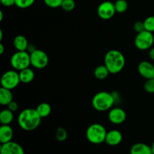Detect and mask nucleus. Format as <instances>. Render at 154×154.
I'll use <instances>...</instances> for the list:
<instances>
[{
  "label": "nucleus",
  "instance_id": "f257e3e1",
  "mask_svg": "<svg viewBox=\"0 0 154 154\" xmlns=\"http://www.w3.org/2000/svg\"><path fill=\"white\" fill-rule=\"evenodd\" d=\"M42 119L35 108H26L20 112L17 123L23 130L30 132L40 126Z\"/></svg>",
  "mask_w": 154,
  "mask_h": 154
},
{
  "label": "nucleus",
  "instance_id": "f03ea898",
  "mask_svg": "<svg viewBox=\"0 0 154 154\" xmlns=\"http://www.w3.org/2000/svg\"><path fill=\"white\" fill-rule=\"evenodd\" d=\"M104 64L108 68L110 73L116 75L124 69L126 59L121 51L118 50H110L105 54Z\"/></svg>",
  "mask_w": 154,
  "mask_h": 154
},
{
  "label": "nucleus",
  "instance_id": "7ed1b4c3",
  "mask_svg": "<svg viewBox=\"0 0 154 154\" xmlns=\"http://www.w3.org/2000/svg\"><path fill=\"white\" fill-rule=\"evenodd\" d=\"M116 103L114 94L107 91H101L96 93L92 99V106L96 111H107L114 107Z\"/></svg>",
  "mask_w": 154,
  "mask_h": 154
},
{
  "label": "nucleus",
  "instance_id": "20e7f679",
  "mask_svg": "<svg viewBox=\"0 0 154 154\" xmlns=\"http://www.w3.org/2000/svg\"><path fill=\"white\" fill-rule=\"evenodd\" d=\"M105 126L100 123H93L87 128L86 137L89 142L93 144H100L105 142L107 135Z\"/></svg>",
  "mask_w": 154,
  "mask_h": 154
},
{
  "label": "nucleus",
  "instance_id": "39448f33",
  "mask_svg": "<svg viewBox=\"0 0 154 154\" xmlns=\"http://www.w3.org/2000/svg\"><path fill=\"white\" fill-rule=\"evenodd\" d=\"M10 64L13 69L20 72L31 66L30 54L28 51H17L11 57Z\"/></svg>",
  "mask_w": 154,
  "mask_h": 154
},
{
  "label": "nucleus",
  "instance_id": "423d86ee",
  "mask_svg": "<svg viewBox=\"0 0 154 154\" xmlns=\"http://www.w3.org/2000/svg\"><path fill=\"white\" fill-rule=\"evenodd\" d=\"M134 43H135V48L140 51L150 50L154 44V36L153 33L147 30L137 33Z\"/></svg>",
  "mask_w": 154,
  "mask_h": 154
},
{
  "label": "nucleus",
  "instance_id": "0eeeda50",
  "mask_svg": "<svg viewBox=\"0 0 154 154\" xmlns=\"http://www.w3.org/2000/svg\"><path fill=\"white\" fill-rule=\"evenodd\" d=\"M1 87L8 90H14L20 84L19 72L14 70H8L1 77Z\"/></svg>",
  "mask_w": 154,
  "mask_h": 154
},
{
  "label": "nucleus",
  "instance_id": "6e6552de",
  "mask_svg": "<svg viewBox=\"0 0 154 154\" xmlns=\"http://www.w3.org/2000/svg\"><path fill=\"white\" fill-rule=\"evenodd\" d=\"M31 66L36 69H43L49 63V57L48 54L42 50L36 49L30 54Z\"/></svg>",
  "mask_w": 154,
  "mask_h": 154
},
{
  "label": "nucleus",
  "instance_id": "1a4fd4ad",
  "mask_svg": "<svg viewBox=\"0 0 154 154\" xmlns=\"http://www.w3.org/2000/svg\"><path fill=\"white\" fill-rule=\"evenodd\" d=\"M116 12L114 3L111 1L102 2L99 4L97 8V14L99 18L104 20L111 19L115 15Z\"/></svg>",
  "mask_w": 154,
  "mask_h": 154
},
{
  "label": "nucleus",
  "instance_id": "9d476101",
  "mask_svg": "<svg viewBox=\"0 0 154 154\" xmlns=\"http://www.w3.org/2000/svg\"><path fill=\"white\" fill-rule=\"evenodd\" d=\"M108 117L111 123L120 125L124 123L126 120V113L120 107H113L108 111Z\"/></svg>",
  "mask_w": 154,
  "mask_h": 154
},
{
  "label": "nucleus",
  "instance_id": "9b49d317",
  "mask_svg": "<svg viewBox=\"0 0 154 154\" xmlns=\"http://www.w3.org/2000/svg\"><path fill=\"white\" fill-rule=\"evenodd\" d=\"M0 154H25V152L20 144L11 141L2 144Z\"/></svg>",
  "mask_w": 154,
  "mask_h": 154
},
{
  "label": "nucleus",
  "instance_id": "f8f14e48",
  "mask_svg": "<svg viewBox=\"0 0 154 154\" xmlns=\"http://www.w3.org/2000/svg\"><path fill=\"white\" fill-rule=\"evenodd\" d=\"M138 72L144 79L154 78V65L149 61H141L138 66Z\"/></svg>",
  "mask_w": 154,
  "mask_h": 154
},
{
  "label": "nucleus",
  "instance_id": "ddd939ff",
  "mask_svg": "<svg viewBox=\"0 0 154 154\" xmlns=\"http://www.w3.org/2000/svg\"><path fill=\"white\" fill-rule=\"evenodd\" d=\"M123 141V135L120 131L117 129H111L107 132L105 141L107 144L110 146H117Z\"/></svg>",
  "mask_w": 154,
  "mask_h": 154
},
{
  "label": "nucleus",
  "instance_id": "4468645a",
  "mask_svg": "<svg viewBox=\"0 0 154 154\" xmlns=\"http://www.w3.org/2000/svg\"><path fill=\"white\" fill-rule=\"evenodd\" d=\"M14 130L10 125H2L0 127V142L1 144L12 141Z\"/></svg>",
  "mask_w": 154,
  "mask_h": 154
},
{
  "label": "nucleus",
  "instance_id": "2eb2a0df",
  "mask_svg": "<svg viewBox=\"0 0 154 154\" xmlns=\"http://www.w3.org/2000/svg\"><path fill=\"white\" fill-rule=\"evenodd\" d=\"M29 42L26 38L23 35H17L14 37L13 45L17 51H26L29 46Z\"/></svg>",
  "mask_w": 154,
  "mask_h": 154
},
{
  "label": "nucleus",
  "instance_id": "dca6fc26",
  "mask_svg": "<svg viewBox=\"0 0 154 154\" xmlns=\"http://www.w3.org/2000/svg\"><path fill=\"white\" fill-rule=\"evenodd\" d=\"M130 154H153L150 146L144 143H136L131 147Z\"/></svg>",
  "mask_w": 154,
  "mask_h": 154
},
{
  "label": "nucleus",
  "instance_id": "f3484780",
  "mask_svg": "<svg viewBox=\"0 0 154 154\" xmlns=\"http://www.w3.org/2000/svg\"><path fill=\"white\" fill-rule=\"evenodd\" d=\"M19 75L20 79V82L26 84L31 83L35 78L34 71L32 69H30L29 67L20 71Z\"/></svg>",
  "mask_w": 154,
  "mask_h": 154
},
{
  "label": "nucleus",
  "instance_id": "a211bd4d",
  "mask_svg": "<svg viewBox=\"0 0 154 154\" xmlns=\"http://www.w3.org/2000/svg\"><path fill=\"white\" fill-rule=\"evenodd\" d=\"M13 101V93L11 90L2 87L0 88V104L4 106H8Z\"/></svg>",
  "mask_w": 154,
  "mask_h": 154
},
{
  "label": "nucleus",
  "instance_id": "6ab92c4d",
  "mask_svg": "<svg viewBox=\"0 0 154 154\" xmlns=\"http://www.w3.org/2000/svg\"><path fill=\"white\" fill-rule=\"evenodd\" d=\"M14 116L13 111L8 108L3 109L0 112V123L2 125H10L14 120Z\"/></svg>",
  "mask_w": 154,
  "mask_h": 154
},
{
  "label": "nucleus",
  "instance_id": "aec40b11",
  "mask_svg": "<svg viewBox=\"0 0 154 154\" xmlns=\"http://www.w3.org/2000/svg\"><path fill=\"white\" fill-rule=\"evenodd\" d=\"M94 77L98 80H105L110 75V72L106 67L105 64L104 65H99L98 66L96 69H94Z\"/></svg>",
  "mask_w": 154,
  "mask_h": 154
},
{
  "label": "nucleus",
  "instance_id": "412c9836",
  "mask_svg": "<svg viewBox=\"0 0 154 154\" xmlns=\"http://www.w3.org/2000/svg\"><path fill=\"white\" fill-rule=\"evenodd\" d=\"M35 109L42 118L48 117L51 114V111H52L51 105L48 104V102H42L36 107Z\"/></svg>",
  "mask_w": 154,
  "mask_h": 154
},
{
  "label": "nucleus",
  "instance_id": "4be33fe9",
  "mask_svg": "<svg viewBox=\"0 0 154 154\" xmlns=\"http://www.w3.org/2000/svg\"><path fill=\"white\" fill-rule=\"evenodd\" d=\"M116 12L119 14H123L127 11L129 5L126 0H117L114 2Z\"/></svg>",
  "mask_w": 154,
  "mask_h": 154
},
{
  "label": "nucleus",
  "instance_id": "5701e85b",
  "mask_svg": "<svg viewBox=\"0 0 154 154\" xmlns=\"http://www.w3.org/2000/svg\"><path fill=\"white\" fill-rule=\"evenodd\" d=\"M35 0H15V5L21 9H26L31 7Z\"/></svg>",
  "mask_w": 154,
  "mask_h": 154
},
{
  "label": "nucleus",
  "instance_id": "b1692460",
  "mask_svg": "<svg viewBox=\"0 0 154 154\" xmlns=\"http://www.w3.org/2000/svg\"><path fill=\"white\" fill-rule=\"evenodd\" d=\"M75 0H63L62 2L61 8L66 12H70L75 9Z\"/></svg>",
  "mask_w": 154,
  "mask_h": 154
},
{
  "label": "nucleus",
  "instance_id": "393cba45",
  "mask_svg": "<svg viewBox=\"0 0 154 154\" xmlns=\"http://www.w3.org/2000/svg\"><path fill=\"white\" fill-rule=\"evenodd\" d=\"M144 29L150 32H154V16H149L144 20Z\"/></svg>",
  "mask_w": 154,
  "mask_h": 154
},
{
  "label": "nucleus",
  "instance_id": "a878e982",
  "mask_svg": "<svg viewBox=\"0 0 154 154\" xmlns=\"http://www.w3.org/2000/svg\"><path fill=\"white\" fill-rule=\"evenodd\" d=\"M56 138L59 141H65L68 138V132L63 127H59L56 131Z\"/></svg>",
  "mask_w": 154,
  "mask_h": 154
},
{
  "label": "nucleus",
  "instance_id": "bb28decb",
  "mask_svg": "<svg viewBox=\"0 0 154 154\" xmlns=\"http://www.w3.org/2000/svg\"><path fill=\"white\" fill-rule=\"evenodd\" d=\"M144 89L147 93L150 94L154 93V78L146 80L144 84Z\"/></svg>",
  "mask_w": 154,
  "mask_h": 154
},
{
  "label": "nucleus",
  "instance_id": "cd10ccee",
  "mask_svg": "<svg viewBox=\"0 0 154 154\" xmlns=\"http://www.w3.org/2000/svg\"><path fill=\"white\" fill-rule=\"evenodd\" d=\"M63 0H44V2L51 8H57L61 7Z\"/></svg>",
  "mask_w": 154,
  "mask_h": 154
},
{
  "label": "nucleus",
  "instance_id": "c85d7f7f",
  "mask_svg": "<svg viewBox=\"0 0 154 154\" xmlns=\"http://www.w3.org/2000/svg\"><path fill=\"white\" fill-rule=\"evenodd\" d=\"M134 29L136 32L137 33L141 32L144 31V21H136L134 24Z\"/></svg>",
  "mask_w": 154,
  "mask_h": 154
},
{
  "label": "nucleus",
  "instance_id": "c756f323",
  "mask_svg": "<svg viewBox=\"0 0 154 154\" xmlns=\"http://www.w3.org/2000/svg\"><path fill=\"white\" fill-rule=\"evenodd\" d=\"M18 108H19V105H18L17 102H14V101H12L11 102H10L8 105V108L9 110H11V111H13V112H15V111H17Z\"/></svg>",
  "mask_w": 154,
  "mask_h": 154
},
{
  "label": "nucleus",
  "instance_id": "7c9ffc66",
  "mask_svg": "<svg viewBox=\"0 0 154 154\" xmlns=\"http://www.w3.org/2000/svg\"><path fill=\"white\" fill-rule=\"evenodd\" d=\"M0 2L5 7H11L15 5V0H0Z\"/></svg>",
  "mask_w": 154,
  "mask_h": 154
},
{
  "label": "nucleus",
  "instance_id": "2f4dec72",
  "mask_svg": "<svg viewBox=\"0 0 154 154\" xmlns=\"http://www.w3.org/2000/svg\"><path fill=\"white\" fill-rule=\"evenodd\" d=\"M36 49H37V48H36V47L33 44H29V46H28V48H27L26 51H28L29 54H31V53H32L33 51H35Z\"/></svg>",
  "mask_w": 154,
  "mask_h": 154
},
{
  "label": "nucleus",
  "instance_id": "473e14b6",
  "mask_svg": "<svg viewBox=\"0 0 154 154\" xmlns=\"http://www.w3.org/2000/svg\"><path fill=\"white\" fill-rule=\"evenodd\" d=\"M148 56L152 61H154V46L152 47L148 52Z\"/></svg>",
  "mask_w": 154,
  "mask_h": 154
},
{
  "label": "nucleus",
  "instance_id": "72a5a7b5",
  "mask_svg": "<svg viewBox=\"0 0 154 154\" xmlns=\"http://www.w3.org/2000/svg\"><path fill=\"white\" fill-rule=\"evenodd\" d=\"M5 52V46L2 43H0V54H3Z\"/></svg>",
  "mask_w": 154,
  "mask_h": 154
},
{
  "label": "nucleus",
  "instance_id": "f704fd0d",
  "mask_svg": "<svg viewBox=\"0 0 154 154\" xmlns=\"http://www.w3.org/2000/svg\"><path fill=\"white\" fill-rule=\"evenodd\" d=\"M3 17H4V14L2 10H0V22L3 20Z\"/></svg>",
  "mask_w": 154,
  "mask_h": 154
},
{
  "label": "nucleus",
  "instance_id": "c9c22d12",
  "mask_svg": "<svg viewBox=\"0 0 154 154\" xmlns=\"http://www.w3.org/2000/svg\"><path fill=\"white\" fill-rule=\"evenodd\" d=\"M3 39V31L2 29H0V42H2Z\"/></svg>",
  "mask_w": 154,
  "mask_h": 154
},
{
  "label": "nucleus",
  "instance_id": "e433bc0d",
  "mask_svg": "<svg viewBox=\"0 0 154 154\" xmlns=\"http://www.w3.org/2000/svg\"><path fill=\"white\" fill-rule=\"evenodd\" d=\"M150 147H151L152 153H153V154H154V142H153V144H151V146H150Z\"/></svg>",
  "mask_w": 154,
  "mask_h": 154
}]
</instances>
